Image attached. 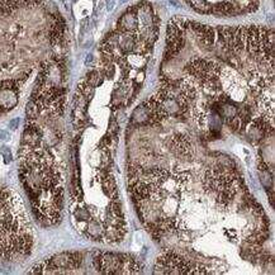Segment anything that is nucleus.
<instances>
[{"label": "nucleus", "instance_id": "obj_1", "mask_svg": "<svg viewBox=\"0 0 275 275\" xmlns=\"http://www.w3.org/2000/svg\"><path fill=\"white\" fill-rule=\"evenodd\" d=\"M68 51V26L49 0H0V116L31 79L33 90L66 87Z\"/></svg>", "mask_w": 275, "mask_h": 275}, {"label": "nucleus", "instance_id": "obj_2", "mask_svg": "<svg viewBox=\"0 0 275 275\" xmlns=\"http://www.w3.org/2000/svg\"><path fill=\"white\" fill-rule=\"evenodd\" d=\"M19 178L37 221L45 227L61 222L64 179L52 147L44 140L38 122L27 119L19 150Z\"/></svg>", "mask_w": 275, "mask_h": 275}, {"label": "nucleus", "instance_id": "obj_3", "mask_svg": "<svg viewBox=\"0 0 275 275\" xmlns=\"http://www.w3.org/2000/svg\"><path fill=\"white\" fill-rule=\"evenodd\" d=\"M33 249V229L19 194L0 186V259L22 261Z\"/></svg>", "mask_w": 275, "mask_h": 275}, {"label": "nucleus", "instance_id": "obj_4", "mask_svg": "<svg viewBox=\"0 0 275 275\" xmlns=\"http://www.w3.org/2000/svg\"><path fill=\"white\" fill-rule=\"evenodd\" d=\"M82 255L79 252L57 253L47 259L44 263L33 266L29 273L32 274H66L74 273L81 266Z\"/></svg>", "mask_w": 275, "mask_h": 275}, {"label": "nucleus", "instance_id": "obj_5", "mask_svg": "<svg viewBox=\"0 0 275 275\" xmlns=\"http://www.w3.org/2000/svg\"><path fill=\"white\" fill-rule=\"evenodd\" d=\"M156 273L160 274H207L208 269L196 265L192 261H186L174 252H165L160 256L156 264Z\"/></svg>", "mask_w": 275, "mask_h": 275}, {"label": "nucleus", "instance_id": "obj_6", "mask_svg": "<svg viewBox=\"0 0 275 275\" xmlns=\"http://www.w3.org/2000/svg\"><path fill=\"white\" fill-rule=\"evenodd\" d=\"M117 28L125 32L137 31L140 28V19L137 14V5L131 7L127 12H124L121 15V18L117 22Z\"/></svg>", "mask_w": 275, "mask_h": 275}, {"label": "nucleus", "instance_id": "obj_7", "mask_svg": "<svg viewBox=\"0 0 275 275\" xmlns=\"http://www.w3.org/2000/svg\"><path fill=\"white\" fill-rule=\"evenodd\" d=\"M232 7L236 10V14L251 13L258 9L259 0H231Z\"/></svg>", "mask_w": 275, "mask_h": 275}, {"label": "nucleus", "instance_id": "obj_8", "mask_svg": "<svg viewBox=\"0 0 275 275\" xmlns=\"http://www.w3.org/2000/svg\"><path fill=\"white\" fill-rule=\"evenodd\" d=\"M103 231H104V228L101 227L99 222H97L95 220L88 221V226H87L88 236L92 237V239H94V240L100 239V237L103 236Z\"/></svg>", "mask_w": 275, "mask_h": 275}, {"label": "nucleus", "instance_id": "obj_9", "mask_svg": "<svg viewBox=\"0 0 275 275\" xmlns=\"http://www.w3.org/2000/svg\"><path fill=\"white\" fill-rule=\"evenodd\" d=\"M194 10L203 13V14H210L212 13V7L207 0H185Z\"/></svg>", "mask_w": 275, "mask_h": 275}, {"label": "nucleus", "instance_id": "obj_10", "mask_svg": "<svg viewBox=\"0 0 275 275\" xmlns=\"http://www.w3.org/2000/svg\"><path fill=\"white\" fill-rule=\"evenodd\" d=\"M74 217H75L79 222H88V221L90 220L89 212H88L87 208L84 207L76 208L75 212H74Z\"/></svg>", "mask_w": 275, "mask_h": 275}, {"label": "nucleus", "instance_id": "obj_11", "mask_svg": "<svg viewBox=\"0 0 275 275\" xmlns=\"http://www.w3.org/2000/svg\"><path fill=\"white\" fill-rule=\"evenodd\" d=\"M116 3H117V0H107L105 2L107 10H108V12H112L114 8V5H116Z\"/></svg>", "mask_w": 275, "mask_h": 275}, {"label": "nucleus", "instance_id": "obj_12", "mask_svg": "<svg viewBox=\"0 0 275 275\" xmlns=\"http://www.w3.org/2000/svg\"><path fill=\"white\" fill-rule=\"evenodd\" d=\"M18 123H19V119H13V121L10 122V127H12L13 130H15V128L18 127Z\"/></svg>", "mask_w": 275, "mask_h": 275}, {"label": "nucleus", "instance_id": "obj_13", "mask_svg": "<svg viewBox=\"0 0 275 275\" xmlns=\"http://www.w3.org/2000/svg\"><path fill=\"white\" fill-rule=\"evenodd\" d=\"M92 61H93V55H89V56H88V58H87V61H85V62H87L88 65H89V64L92 62Z\"/></svg>", "mask_w": 275, "mask_h": 275}]
</instances>
